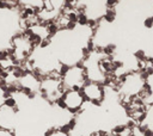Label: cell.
I'll use <instances>...</instances> for the list:
<instances>
[{
	"label": "cell",
	"mask_w": 153,
	"mask_h": 136,
	"mask_svg": "<svg viewBox=\"0 0 153 136\" xmlns=\"http://www.w3.org/2000/svg\"><path fill=\"white\" fill-rule=\"evenodd\" d=\"M1 105L5 106V108H7V109H13L15 106H17V100H16L15 97H8V98L3 100Z\"/></svg>",
	"instance_id": "1"
},
{
	"label": "cell",
	"mask_w": 153,
	"mask_h": 136,
	"mask_svg": "<svg viewBox=\"0 0 153 136\" xmlns=\"http://www.w3.org/2000/svg\"><path fill=\"white\" fill-rule=\"evenodd\" d=\"M144 136H153V130L147 129V130L144 133Z\"/></svg>",
	"instance_id": "14"
},
{
	"label": "cell",
	"mask_w": 153,
	"mask_h": 136,
	"mask_svg": "<svg viewBox=\"0 0 153 136\" xmlns=\"http://www.w3.org/2000/svg\"><path fill=\"white\" fill-rule=\"evenodd\" d=\"M59 131H60L61 134H64V135H68L69 131H71V129L68 128V125H67V124H64V125H61V127H60Z\"/></svg>",
	"instance_id": "8"
},
{
	"label": "cell",
	"mask_w": 153,
	"mask_h": 136,
	"mask_svg": "<svg viewBox=\"0 0 153 136\" xmlns=\"http://www.w3.org/2000/svg\"><path fill=\"white\" fill-rule=\"evenodd\" d=\"M55 104L59 106L60 109H67V105H66V103H65V100H64V98L62 97H59V98L55 100Z\"/></svg>",
	"instance_id": "6"
},
{
	"label": "cell",
	"mask_w": 153,
	"mask_h": 136,
	"mask_svg": "<svg viewBox=\"0 0 153 136\" xmlns=\"http://www.w3.org/2000/svg\"><path fill=\"white\" fill-rule=\"evenodd\" d=\"M75 25H77V23H71V22H68L65 29H67V30H74V29H75Z\"/></svg>",
	"instance_id": "12"
},
{
	"label": "cell",
	"mask_w": 153,
	"mask_h": 136,
	"mask_svg": "<svg viewBox=\"0 0 153 136\" xmlns=\"http://www.w3.org/2000/svg\"><path fill=\"white\" fill-rule=\"evenodd\" d=\"M116 49V45L115 44H108L107 47L103 48V50H102V53H104L107 56H113L114 52Z\"/></svg>",
	"instance_id": "3"
},
{
	"label": "cell",
	"mask_w": 153,
	"mask_h": 136,
	"mask_svg": "<svg viewBox=\"0 0 153 136\" xmlns=\"http://www.w3.org/2000/svg\"><path fill=\"white\" fill-rule=\"evenodd\" d=\"M83 56H84V57H86V59L90 56V52L86 49V48H83Z\"/></svg>",
	"instance_id": "13"
},
{
	"label": "cell",
	"mask_w": 153,
	"mask_h": 136,
	"mask_svg": "<svg viewBox=\"0 0 153 136\" xmlns=\"http://www.w3.org/2000/svg\"><path fill=\"white\" fill-rule=\"evenodd\" d=\"M3 8H7V4L6 1H1L0 0V10H3Z\"/></svg>",
	"instance_id": "15"
},
{
	"label": "cell",
	"mask_w": 153,
	"mask_h": 136,
	"mask_svg": "<svg viewBox=\"0 0 153 136\" xmlns=\"http://www.w3.org/2000/svg\"><path fill=\"white\" fill-rule=\"evenodd\" d=\"M55 133H56V129L55 128H49L44 133V136H53V135H55Z\"/></svg>",
	"instance_id": "11"
},
{
	"label": "cell",
	"mask_w": 153,
	"mask_h": 136,
	"mask_svg": "<svg viewBox=\"0 0 153 136\" xmlns=\"http://www.w3.org/2000/svg\"><path fill=\"white\" fill-rule=\"evenodd\" d=\"M91 104L95 105V106H100L102 105V103L99 100H91Z\"/></svg>",
	"instance_id": "16"
},
{
	"label": "cell",
	"mask_w": 153,
	"mask_h": 136,
	"mask_svg": "<svg viewBox=\"0 0 153 136\" xmlns=\"http://www.w3.org/2000/svg\"><path fill=\"white\" fill-rule=\"evenodd\" d=\"M134 56H135V59H136L138 61H140V62L146 61V55H145V52H144V50H138V52L134 54Z\"/></svg>",
	"instance_id": "5"
},
{
	"label": "cell",
	"mask_w": 153,
	"mask_h": 136,
	"mask_svg": "<svg viewBox=\"0 0 153 136\" xmlns=\"http://www.w3.org/2000/svg\"><path fill=\"white\" fill-rule=\"evenodd\" d=\"M0 136H15L12 130H7V129H3L0 128Z\"/></svg>",
	"instance_id": "7"
},
{
	"label": "cell",
	"mask_w": 153,
	"mask_h": 136,
	"mask_svg": "<svg viewBox=\"0 0 153 136\" xmlns=\"http://www.w3.org/2000/svg\"><path fill=\"white\" fill-rule=\"evenodd\" d=\"M67 125H68V128H69L71 130H73V129L75 128V125H77V120H75V118H71V120L68 121Z\"/></svg>",
	"instance_id": "10"
},
{
	"label": "cell",
	"mask_w": 153,
	"mask_h": 136,
	"mask_svg": "<svg viewBox=\"0 0 153 136\" xmlns=\"http://www.w3.org/2000/svg\"><path fill=\"white\" fill-rule=\"evenodd\" d=\"M104 21L108 22V23H113L115 21L116 18V12L114 11V10H107L105 13H104Z\"/></svg>",
	"instance_id": "2"
},
{
	"label": "cell",
	"mask_w": 153,
	"mask_h": 136,
	"mask_svg": "<svg viewBox=\"0 0 153 136\" xmlns=\"http://www.w3.org/2000/svg\"><path fill=\"white\" fill-rule=\"evenodd\" d=\"M87 22H89V18L85 13H78V21L77 23L79 25H87Z\"/></svg>",
	"instance_id": "4"
},
{
	"label": "cell",
	"mask_w": 153,
	"mask_h": 136,
	"mask_svg": "<svg viewBox=\"0 0 153 136\" xmlns=\"http://www.w3.org/2000/svg\"><path fill=\"white\" fill-rule=\"evenodd\" d=\"M144 25H145L147 29H151V27H153V17H148L147 19H145Z\"/></svg>",
	"instance_id": "9"
}]
</instances>
